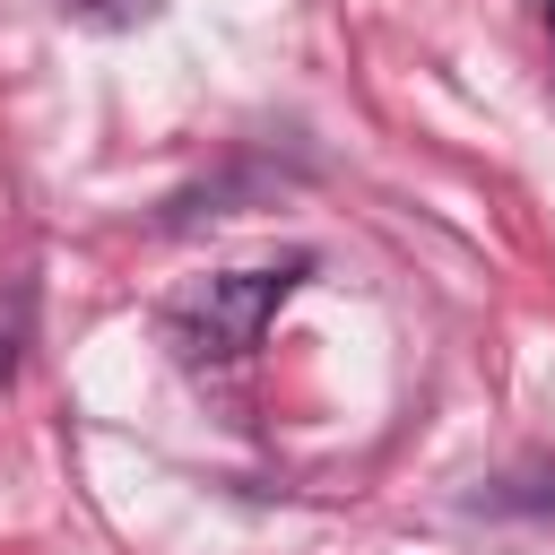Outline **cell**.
Segmentation results:
<instances>
[{"mask_svg": "<svg viewBox=\"0 0 555 555\" xmlns=\"http://www.w3.org/2000/svg\"><path fill=\"white\" fill-rule=\"evenodd\" d=\"M468 512H520V520H538V512H555V468H529V477H494L486 494H468Z\"/></svg>", "mask_w": 555, "mask_h": 555, "instance_id": "3957f363", "label": "cell"}, {"mask_svg": "<svg viewBox=\"0 0 555 555\" xmlns=\"http://www.w3.org/2000/svg\"><path fill=\"white\" fill-rule=\"evenodd\" d=\"M546 43H555V0H546Z\"/></svg>", "mask_w": 555, "mask_h": 555, "instance_id": "5b68a950", "label": "cell"}, {"mask_svg": "<svg viewBox=\"0 0 555 555\" xmlns=\"http://www.w3.org/2000/svg\"><path fill=\"white\" fill-rule=\"evenodd\" d=\"M35 278H0V390H17L26 347H35Z\"/></svg>", "mask_w": 555, "mask_h": 555, "instance_id": "7a4b0ae2", "label": "cell"}, {"mask_svg": "<svg viewBox=\"0 0 555 555\" xmlns=\"http://www.w3.org/2000/svg\"><path fill=\"white\" fill-rule=\"evenodd\" d=\"M61 17H78V26H104V35H121V26L156 17V0H61Z\"/></svg>", "mask_w": 555, "mask_h": 555, "instance_id": "277c9868", "label": "cell"}, {"mask_svg": "<svg viewBox=\"0 0 555 555\" xmlns=\"http://www.w3.org/2000/svg\"><path fill=\"white\" fill-rule=\"evenodd\" d=\"M304 278H312V251H286L269 269H225V278H208V286H191V295L165 304V338L191 364H243L269 338V321L286 312V295Z\"/></svg>", "mask_w": 555, "mask_h": 555, "instance_id": "6da1fadb", "label": "cell"}]
</instances>
